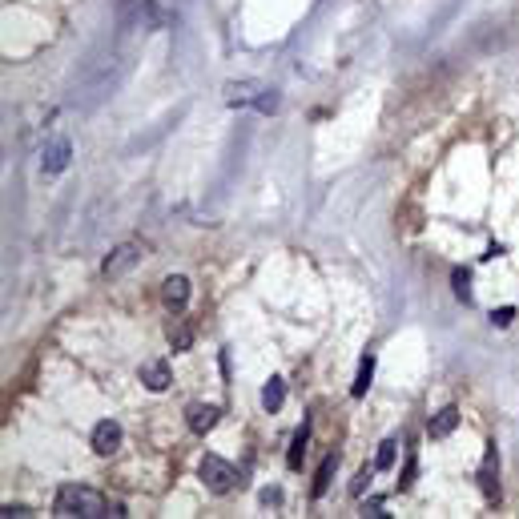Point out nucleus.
Masks as SVG:
<instances>
[{"label": "nucleus", "mask_w": 519, "mask_h": 519, "mask_svg": "<svg viewBox=\"0 0 519 519\" xmlns=\"http://www.w3.org/2000/svg\"><path fill=\"white\" fill-rule=\"evenodd\" d=\"M52 511L65 519H101V516H125V507L121 503H109L101 491L85 483H69L57 491V503H52Z\"/></svg>", "instance_id": "1"}, {"label": "nucleus", "mask_w": 519, "mask_h": 519, "mask_svg": "<svg viewBox=\"0 0 519 519\" xmlns=\"http://www.w3.org/2000/svg\"><path fill=\"white\" fill-rule=\"evenodd\" d=\"M117 20L125 29H145V33H165L173 29V13H165L153 0H117Z\"/></svg>", "instance_id": "2"}, {"label": "nucleus", "mask_w": 519, "mask_h": 519, "mask_svg": "<svg viewBox=\"0 0 519 519\" xmlns=\"http://www.w3.org/2000/svg\"><path fill=\"white\" fill-rule=\"evenodd\" d=\"M197 475H201V483L210 487L213 495H229V491L242 487V471L234 467V463H226L222 455H201Z\"/></svg>", "instance_id": "3"}, {"label": "nucleus", "mask_w": 519, "mask_h": 519, "mask_svg": "<svg viewBox=\"0 0 519 519\" xmlns=\"http://www.w3.org/2000/svg\"><path fill=\"white\" fill-rule=\"evenodd\" d=\"M141 258H145V242H121V246H113L109 258L101 262V274H105V278H121V274H129Z\"/></svg>", "instance_id": "4"}, {"label": "nucleus", "mask_w": 519, "mask_h": 519, "mask_svg": "<svg viewBox=\"0 0 519 519\" xmlns=\"http://www.w3.org/2000/svg\"><path fill=\"white\" fill-rule=\"evenodd\" d=\"M479 491H483L487 503H499V447L495 443H487L483 451V463H479Z\"/></svg>", "instance_id": "5"}, {"label": "nucleus", "mask_w": 519, "mask_h": 519, "mask_svg": "<svg viewBox=\"0 0 519 519\" xmlns=\"http://www.w3.org/2000/svg\"><path fill=\"white\" fill-rule=\"evenodd\" d=\"M69 162H73V145H69V137H52L49 145L41 149V169H45V173H65Z\"/></svg>", "instance_id": "6"}, {"label": "nucleus", "mask_w": 519, "mask_h": 519, "mask_svg": "<svg viewBox=\"0 0 519 519\" xmlns=\"http://www.w3.org/2000/svg\"><path fill=\"white\" fill-rule=\"evenodd\" d=\"M185 422H190V431H194V435H210L213 427L222 422V406H218V403H190Z\"/></svg>", "instance_id": "7"}, {"label": "nucleus", "mask_w": 519, "mask_h": 519, "mask_svg": "<svg viewBox=\"0 0 519 519\" xmlns=\"http://www.w3.org/2000/svg\"><path fill=\"white\" fill-rule=\"evenodd\" d=\"M121 439H125V431H121V422H113V419H101L97 427H93V451L97 455H117L121 451Z\"/></svg>", "instance_id": "8"}, {"label": "nucleus", "mask_w": 519, "mask_h": 519, "mask_svg": "<svg viewBox=\"0 0 519 519\" xmlns=\"http://www.w3.org/2000/svg\"><path fill=\"white\" fill-rule=\"evenodd\" d=\"M222 93H226V105H242V109L250 105V109H254L258 97L266 93V85H262V81H226Z\"/></svg>", "instance_id": "9"}, {"label": "nucleus", "mask_w": 519, "mask_h": 519, "mask_svg": "<svg viewBox=\"0 0 519 519\" xmlns=\"http://www.w3.org/2000/svg\"><path fill=\"white\" fill-rule=\"evenodd\" d=\"M162 302L173 310V314L190 306V278H185V274H169V278H165V282H162Z\"/></svg>", "instance_id": "10"}, {"label": "nucleus", "mask_w": 519, "mask_h": 519, "mask_svg": "<svg viewBox=\"0 0 519 519\" xmlns=\"http://www.w3.org/2000/svg\"><path fill=\"white\" fill-rule=\"evenodd\" d=\"M141 383H145L153 394L169 390V383H173V371H169V362H165V358H149V362H141Z\"/></svg>", "instance_id": "11"}, {"label": "nucleus", "mask_w": 519, "mask_h": 519, "mask_svg": "<svg viewBox=\"0 0 519 519\" xmlns=\"http://www.w3.org/2000/svg\"><path fill=\"white\" fill-rule=\"evenodd\" d=\"M459 427V406H443V411H435L431 419H427V435L431 439H447Z\"/></svg>", "instance_id": "12"}, {"label": "nucleus", "mask_w": 519, "mask_h": 519, "mask_svg": "<svg viewBox=\"0 0 519 519\" xmlns=\"http://www.w3.org/2000/svg\"><path fill=\"white\" fill-rule=\"evenodd\" d=\"M306 443H310V419H302V427H298V431H294V439H290V451H286V467H290V471L302 467Z\"/></svg>", "instance_id": "13"}, {"label": "nucleus", "mask_w": 519, "mask_h": 519, "mask_svg": "<svg viewBox=\"0 0 519 519\" xmlns=\"http://www.w3.org/2000/svg\"><path fill=\"white\" fill-rule=\"evenodd\" d=\"M165 339H169V346H173V355H181V350L194 346V330H190L185 322H178V318H169V322H165Z\"/></svg>", "instance_id": "14"}, {"label": "nucleus", "mask_w": 519, "mask_h": 519, "mask_svg": "<svg viewBox=\"0 0 519 519\" xmlns=\"http://www.w3.org/2000/svg\"><path fill=\"white\" fill-rule=\"evenodd\" d=\"M334 471H339V455L330 451V455L322 459L318 475H314V487H310V495H314V499H322L326 491H330V479H334Z\"/></svg>", "instance_id": "15"}, {"label": "nucleus", "mask_w": 519, "mask_h": 519, "mask_svg": "<svg viewBox=\"0 0 519 519\" xmlns=\"http://www.w3.org/2000/svg\"><path fill=\"white\" fill-rule=\"evenodd\" d=\"M282 403H286V383L274 374V378L262 387V406H266L270 415H278V411H282Z\"/></svg>", "instance_id": "16"}, {"label": "nucleus", "mask_w": 519, "mask_h": 519, "mask_svg": "<svg viewBox=\"0 0 519 519\" xmlns=\"http://www.w3.org/2000/svg\"><path fill=\"white\" fill-rule=\"evenodd\" d=\"M371 378H374V355H362V358H358L355 383H350V394H355V399H362V394L371 390Z\"/></svg>", "instance_id": "17"}, {"label": "nucleus", "mask_w": 519, "mask_h": 519, "mask_svg": "<svg viewBox=\"0 0 519 519\" xmlns=\"http://www.w3.org/2000/svg\"><path fill=\"white\" fill-rule=\"evenodd\" d=\"M394 463H399V439H383V443H378V455H374V467L390 471Z\"/></svg>", "instance_id": "18"}, {"label": "nucleus", "mask_w": 519, "mask_h": 519, "mask_svg": "<svg viewBox=\"0 0 519 519\" xmlns=\"http://www.w3.org/2000/svg\"><path fill=\"white\" fill-rule=\"evenodd\" d=\"M451 286H455V298L459 302H471V270H451Z\"/></svg>", "instance_id": "19"}, {"label": "nucleus", "mask_w": 519, "mask_h": 519, "mask_svg": "<svg viewBox=\"0 0 519 519\" xmlns=\"http://www.w3.org/2000/svg\"><path fill=\"white\" fill-rule=\"evenodd\" d=\"M374 463L371 467H358V475H355V483H350V495H355V499H362V495H367V491H371V483H374Z\"/></svg>", "instance_id": "20"}, {"label": "nucleus", "mask_w": 519, "mask_h": 519, "mask_svg": "<svg viewBox=\"0 0 519 519\" xmlns=\"http://www.w3.org/2000/svg\"><path fill=\"white\" fill-rule=\"evenodd\" d=\"M254 109H258V113H278V109H282V93L266 85V93L258 97V105H254Z\"/></svg>", "instance_id": "21"}, {"label": "nucleus", "mask_w": 519, "mask_h": 519, "mask_svg": "<svg viewBox=\"0 0 519 519\" xmlns=\"http://www.w3.org/2000/svg\"><path fill=\"white\" fill-rule=\"evenodd\" d=\"M415 475H419V463H415V455H411L406 467H403V475H399V491H411V487H415Z\"/></svg>", "instance_id": "22"}, {"label": "nucleus", "mask_w": 519, "mask_h": 519, "mask_svg": "<svg viewBox=\"0 0 519 519\" xmlns=\"http://www.w3.org/2000/svg\"><path fill=\"white\" fill-rule=\"evenodd\" d=\"M358 516H362V519H367V516H371V519H387L390 511H387V507H383L378 499H367L362 507H358Z\"/></svg>", "instance_id": "23"}, {"label": "nucleus", "mask_w": 519, "mask_h": 519, "mask_svg": "<svg viewBox=\"0 0 519 519\" xmlns=\"http://www.w3.org/2000/svg\"><path fill=\"white\" fill-rule=\"evenodd\" d=\"M511 322H516V310H511V306L491 310V326H499V330H503V326H511Z\"/></svg>", "instance_id": "24"}, {"label": "nucleus", "mask_w": 519, "mask_h": 519, "mask_svg": "<svg viewBox=\"0 0 519 519\" xmlns=\"http://www.w3.org/2000/svg\"><path fill=\"white\" fill-rule=\"evenodd\" d=\"M0 516H4V519H24V516H33V511H29V507H20V503H4V507H0Z\"/></svg>", "instance_id": "25"}, {"label": "nucleus", "mask_w": 519, "mask_h": 519, "mask_svg": "<svg viewBox=\"0 0 519 519\" xmlns=\"http://www.w3.org/2000/svg\"><path fill=\"white\" fill-rule=\"evenodd\" d=\"M262 507H278V503H282V491H278V487H262Z\"/></svg>", "instance_id": "26"}]
</instances>
